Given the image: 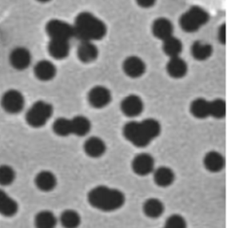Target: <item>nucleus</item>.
<instances>
[{"label":"nucleus","mask_w":250,"mask_h":228,"mask_svg":"<svg viewBox=\"0 0 250 228\" xmlns=\"http://www.w3.org/2000/svg\"><path fill=\"white\" fill-rule=\"evenodd\" d=\"M161 133V124L154 118H147L141 122L129 121L122 129L123 136L134 146L146 147Z\"/></svg>","instance_id":"nucleus-1"},{"label":"nucleus","mask_w":250,"mask_h":228,"mask_svg":"<svg viewBox=\"0 0 250 228\" xmlns=\"http://www.w3.org/2000/svg\"><path fill=\"white\" fill-rule=\"evenodd\" d=\"M74 37L81 41L94 42L102 40L107 33V26L104 20L88 11L80 12L72 23Z\"/></svg>","instance_id":"nucleus-2"},{"label":"nucleus","mask_w":250,"mask_h":228,"mask_svg":"<svg viewBox=\"0 0 250 228\" xmlns=\"http://www.w3.org/2000/svg\"><path fill=\"white\" fill-rule=\"evenodd\" d=\"M88 203L95 209L103 211H114L125 203L124 193L116 188L98 185L87 194Z\"/></svg>","instance_id":"nucleus-3"},{"label":"nucleus","mask_w":250,"mask_h":228,"mask_svg":"<svg viewBox=\"0 0 250 228\" xmlns=\"http://www.w3.org/2000/svg\"><path fill=\"white\" fill-rule=\"evenodd\" d=\"M209 19V13L205 9L200 6H191L188 11L182 14L179 19V24L185 32L192 33L207 24Z\"/></svg>","instance_id":"nucleus-4"},{"label":"nucleus","mask_w":250,"mask_h":228,"mask_svg":"<svg viewBox=\"0 0 250 228\" xmlns=\"http://www.w3.org/2000/svg\"><path fill=\"white\" fill-rule=\"evenodd\" d=\"M53 105L45 100L35 101L25 114L26 123L33 128L43 127L53 115Z\"/></svg>","instance_id":"nucleus-5"},{"label":"nucleus","mask_w":250,"mask_h":228,"mask_svg":"<svg viewBox=\"0 0 250 228\" xmlns=\"http://www.w3.org/2000/svg\"><path fill=\"white\" fill-rule=\"evenodd\" d=\"M45 31L50 40H65L74 37L73 25L60 19H51L45 25Z\"/></svg>","instance_id":"nucleus-6"},{"label":"nucleus","mask_w":250,"mask_h":228,"mask_svg":"<svg viewBox=\"0 0 250 228\" xmlns=\"http://www.w3.org/2000/svg\"><path fill=\"white\" fill-rule=\"evenodd\" d=\"M24 103L25 99L23 95L16 89L6 91L1 97V105L3 109L11 114L21 112L24 107Z\"/></svg>","instance_id":"nucleus-7"},{"label":"nucleus","mask_w":250,"mask_h":228,"mask_svg":"<svg viewBox=\"0 0 250 228\" xmlns=\"http://www.w3.org/2000/svg\"><path fill=\"white\" fill-rule=\"evenodd\" d=\"M87 100L94 108H104L107 106L112 100V95L108 88L97 85L92 87L87 94Z\"/></svg>","instance_id":"nucleus-8"},{"label":"nucleus","mask_w":250,"mask_h":228,"mask_svg":"<svg viewBox=\"0 0 250 228\" xmlns=\"http://www.w3.org/2000/svg\"><path fill=\"white\" fill-rule=\"evenodd\" d=\"M121 112L129 117L134 118L139 116L144 110V101L138 95H128L120 102Z\"/></svg>","instance_id":"nucleus-9"},{"label":"nucleus","mask_w":250,"mask_h":228,"mask_svg":"<svg viewBox=\"0 0 250 228\" xmlns=\"http://www.w3.org/2000/svg\"><path fill=\"white\" fill-rule=\"evenodd\" d=\"M131 166L136 174L145 176L154 171V158L148 153H140L133 158Z\"/></svg>","instance_id":"nucleus-10"},{"label":"nucleus","mask_w":250,"mask_h":228,"mask_svg":"<svg viewBox=\"0 0 250 228\" xmlns=\"http://www.w3.org/2000/svg\"><path fill=\"white\" fill-rule=\"evenodd\" d=\"M122 69L125 75L130 78H139L143 76L146 70V64L137 56L127 57L122 62Z\"/></svg>","instance_id":"nucleus-11"},{"label":"nucleus","mask_w":250,"mask_h":228,"mask_svg":"<svg viewBox=\"0 0 250 228\" xmlns=\"http://www.w3.org/2000/svg\"><path fill=\"white\" fill-rule=\"evenodd\" d=\"M11 65L18 70H24L26 69L32 60L31 53L28 49L24 47H18L15 48L9 57Z\"/></svg>","instance_id":"nucleus-12"},{"label":"nucleus","mask_w":250,"mask_h":228,"mask_svg":"<svg viewBox=\"0 0 250 228\" xmlns=\"http://www.w3.org/2000/svg\"><path fill=\"white\" fill-rule=\"evenodd\" d=\"M151 32L153 36L161 41L173 36L174 25L173 22L164 17L155 19L151 24Z\"/></svg>","instance_id":"nucleus-13"},{"label":"nucleus","mask_w":250,"mask_h":228,"mask_svg":"<svg viewBox=\"0 0 250 228\" xmlns=\"http://www.w3.org/2000/svg\"><path fill=\"white\" fill-rule=\"evenodd\" d=\"M34 75L35 77L43 82L51 81L55 78L57 74V67L56 65L48 59H41L36 62L34 65Z\"/></svg>","instance_id":"nucleus-14"},{"label":"nucleus","mask_w":250,"mask_h":228,"mask_svg":"<svg viewBox=\"0 0 250 228\" xmlns=\"http://www.w3.org/2000/svg\"><path fill=\"white\" fill-rule=\"evenodd\" d=\"M99 57V49L94 42L81 41L77 47V57L83 63H91Z\"/></svg>","instance_id":"nucleus-15"},{"label":"nucleus","mask_w":250,"mask_h":228,"mask_svg":"<svg viewBox=\"0 0 250 228\" xmlns=\"http://www.w3.org/2000/svg\"><path fill=\"white\" fill-rule=\"evenodd\" d=\"M84 152L91 158H99L106 151V144L99 136L93 135L88 137L83 144Z\"/></svg>","instance_id":"nucleus-16"},{"label":"nucleus","mask_w":250,"mask_h":228,"mask_svg":"<svg viewBox=\"0 0 250 228\" xmlns=\"http://www.w3.org/2000/svg\"><path fill=\"white\" fill-rule=\"evenodd\" d=\"M188 63L181 57L169 58L166 64V71L168 75L174 79H181L188 73Z\"/></svg>","instance_id":"nucleus-17"},{"label":"nucleus","mask_w":250,"mask_h":228,"mask_svg":"<svg viewBox=\"0 0 250 228\" xmlns=\"http://www.w3.org/2000/svg\"><path fill=\"white\" fill-rule=\"evenodd\" d=\"M49 55L55 59H63L68 57L70 52L69 41L65 40H50L48 43Z\"/></svg>","instance_id":"nucleus-18"},{"label":"nucleus","mask_w":250,"mask_h":228,"mask_svg":"<svg viewBox=\"0 0 250 228\" xmlns=\"http://www.w3.org/2000/svg\"><path fill=\"white\" fill-rule=\"evenodd\" d=\"M203 165L207 171L211 172H218L225 167V158L220 152L211 150L204 155Z\"/></svg>","instance_id":"nucleus-19"},{"label":"nucleus","mask_w":250,"mask_h":228,"mask_svg":"<svg viewBox=\"0 0 250 228\" xmlns=\"http://www.w3.org/2000/svg\"><path fill=\"white\" fill-rule=\"evenodd\" d=\"M34 182L39 190L49 192L57 186V177L50 171H41L36 174Z\"/></svg>","instance_id":"nucleus-20"},{"label":"nucleus","mask_w":250,"mask_h":228,"mask_svg":"<svg viewBox=\"0 0 250 228\" xmlns=\"http://www.w3.org/2000/svg\"><path fill=\"white\" fill-rule=\"evenodd\" d=\"M152 173L155 184L160 187H168L175 180L174 171L166 166H161L157 169H154Z\"/></svg>","instance_id":"nucleus-21"},{"label":"nucleus","mask_w":250,"mask_h":228,"mask_svg":"<svg viewBox=\"0 0 250 228\" xmlns=\"http://www.w3.org/2000/svg\"><path fill=\"white\" fill-rule=\"evenodd\" d=\"M190 54L194 59L203 61L208 59L212 56L213 47L207 42L196 40L191 44Z\"/></svg>","instance_id":"nucleus-22"},{"label":"nucleus","mask_w":250,"mask_h":228,"mask_svg":"<svg viewBox=\"0 0 250 228\" xmlns=\"http://www.w3.org/2000/svg\"><path fill=\"white\" fill-rule=\"evenodd\" d=\"M19 210L18 203L4 190L0 189V213L4 216H14Z\"/></svg>","instance_id":"nucleus-23"},{"label":"nucleus","mask_w":250,"mask_h":228,"mask_svg":"<svg viewBox=\"0 0 250 228\" xmlns=\"http://www.w3.org/2000/svg\"><path fill=\"white\" fill-rule=\"evenodd\" d=\"M164 204L157 198H148L143 204L144 213L150 218H156L162 215L164 211Z\"/></svg>","instance_id":"nucleus-24"},{"label":"nucleus","mask_w":250,"mask_h":228,"mask_svg":"<svg viewBox=\"0 0 250 228\" xmlns=\"http://www.w3.org/2000/svg\"><path fill=\"white\" fill-rule=\"evenodd\" d=\"M162 51L167 57H169V58L181 57L183 52V43L179 38L173 35L162 41Z\"/></svg>","instance_id":"nucleus-25"},{"label":"nucleus","mask_w":250,"mask_h":228,"mask_svg":"<svg viewBox=\"0 0 250 228\" xmlns=\"http://www.w3.org/2000/svg\"><path fill=\"white\" fill-rule=\"evenodd\" d=\"M71 120V129H72V134H75L77 136H85L87 135L91 131V121L83 115H77L74 116Z\"/></svg>","instance_id":"nucleus-26"},{"label":"nucleus","mask_w":250,"mask_h":228,"mask_svg":"<svg viewBox=\"0 0 250 228\" xmlns=\"http://www.w3.org/2000/svg\"><path fill=\"white\" fill-rule=\"evenodd\" d=\"M189 111L194 118L206 119L209 117V100L203 97L194 98L189 105Z\"/></svg>","instance_id":"nucleus-27"},{"label":"nucleus","mask_w":250,"mask_h":228,"mask_svg":"<svg viewBox=\"0 0 250 228\" xmlns=\"http://www.w3.org/2000/svg\"><path fill=\"white\" fill-rule=\"evenodd\" d=\"M58 219L51 210H41L37 212L34 218L36 228H55Z\"/></svg>","instance_id":"nucleus-28"},{"label":"nucleus","mask_w":250,"mask_h":228,"mask_svg":"<svg viewBox=\"0 0 250 228\" xmlns=\"http://www.w3.org/2000/svg\"><path fill=\"white\" fill-rule=\"evenodd\" d=\"M60 222L64 228H77L81 222V216L74 209H65L60 215Z\"/></svg>","instance_id":"nucleus-29"},{"label":"nucleus","mask_w":250,"mask_h":228,"mask_svg":"<svg viewBox=\"0 0 250 228\" xmlns=\"http://www.w3.org/2000/svg\"><path fill=\"white\" fill-rule=\"evenodd\" d=\"M53 131L59 136H68L72 134L71 120L64 117L57 118L53 123Z\"/></svg>","instance_id":"nucleus-30"},{"label":"nucleus","mask_w":250,"mask_h":228,"mask_svg":"<svg viewBox=\"0 0 250 228\" xmlns=\"http://www.w3.org/2000/svg\"><path fill=\"white\" fill-rule=\"evenodd\" d=\"M209 116L215 119H223L226 116V101L223 98H215L209 101Z\"/></svg>","instance_id":"nucleus-31"},{"label":"nucleus","mask_w":250,"mask_h":228,"mask_svg":"<svg viewBox=\"0 0 250 228\" xmlns=\"http://www.w3.org/2000/svg\"><path fill=\"white\" fill-rule=\"evenodd\" d=\"M16 178V172L14 169L8 165L0 166V185H10Z\"/></svg>","instance_id":"nucleus-32"},{"label":"nucleus","mask_w":250,"mask_h":228,"mask_svg":"<svg viewBox=\"0 0 250 228\" xmlns=\"http://www.w3.org/2000/svg\"><path fill=\"white\" fill-rule=\"evenodd\" d=\"M164 228H187V221L184 216L175 213L166 219Z\"/></svg>","instance_id":"nucleus-33"},{"label":"nucleus","mask_w":250,"mask_h":228,"mask_svg":"<svg viewBox=\"0 0 250 228\" xmlns=\"http://www.w3.org/2000/svg\"><path fill=\"white\" fill-rule=\"evenodd\" d=\"M218 40L220 43H226V24L223 23L218 29Z\"/></svg>","instance_id":"nucleus-34"},{"label":"nucleus","mask_w":250,"mask_h":228,"mask_svg":"<svg viewBox=\"0 0 250 228\" xmlns=\"http://www.w3.org/2000/svg\"><path fill=\"white\" fill-rule=\"evenodd\" d=\"M138 5L143 8H150L155 4L154 0H139L137 1Z\"/></svg>","instance_id":"nucleus-35"}]
</instances>
